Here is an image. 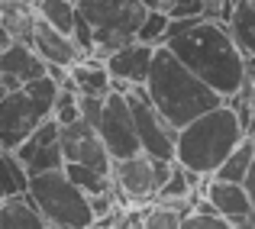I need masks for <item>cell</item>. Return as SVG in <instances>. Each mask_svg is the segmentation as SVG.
Segmentation results:
<instances>
[{
    "label": "cell",
    "mask_w": 255,
    "mask_h": 229,
    "mask_svg": "<svg viewBox=\"0 0 255 229\" xmlns=\"http://www.w3.org/2000/svg\"><path fill=\"white\" fill-rule=\"evenodd\" d=\"M165 45L223 97H233L246 84V55L233 42V32L223 19H171Z\"/></svg>",
    "instance_id": "obj_1"
},
{
    "label": "cell",
    "mask_w": 255,
    "mask_h": 229,
    "mask_svg": "<svg viewBox=\"0 0 255 229\" xmlns=\"http://www.w3.org/2000/svg\"><path fill=\"white\" fill-rule=\"evenodd\" d=\"M145 94L155 104V110L171 126L184 129L191 119L204 116L207 110L223 104V94L213 91L204 78H197L168 45H158L152 58V71L145 78Z\"/></svg>",
    "instance_id": "obj_2"
},
{
    "label": "cell",
    "mask_w": 255,
    "mask_h": 229,
    "mask_svg": "<svg viewBox=\"0 0 255 229\" xmlns=\"http://www.w3.org/2000/svg\"><path fill=\"white\" fill-rule=\"evenodd\" d=\"M246 136L249 132H246L243 119L223 100L220 107H213L204 116L191 119L178 132V152H174V158L184 168H191V171H200V174H210L213 178L217 168L226 161V155L236 149Z\"/></svg>",
    "instance_id": "obj_3"
},
{
    "label": "cell",
    "mask_w": 255,
    "mask_h": 229,
    "mask_svg": "<svg viewBox=\"0 0 255 229\" xmlns=\"http://www.w3.org/2000/svg\"><path fill=\"white\" fill-rule=\"evenodd\" d=\"M29 197L36 200L39 213L55 229H91L97 223L94 207H91V194L81 191L65 174V168L29 174Z\"/></svg>",
    "instance_id": "obj_4"
},
{
    "label": "cell",
    "mask_w": 255,
    "mask_h": 229,
    "mask_svg": "<svg viewBox=\"0 0 255 229\" xmlns=\"http://www.w3.org/2000/svg\"><path fill=\"white\" fill-rule=\"evenodd\" d=\"M75 3L94 26L97 45H94L91 58H100V62H107V55L117 52L120 45L136 42L139 26L149 13L142 0H75Z\"/></svg>",
    "instance_id": "obj_5"
},
{
    "label": "cell",
    "mask_w": 255,
    "mask_h": 229,
    "mask_svg": "<svg viewBox=\"0 0 255 229\" xmlns=\"http://www.w3.org/2000/svg\"><path fill=\"white\" fill-rule=\"evenodd\" d=\"M171 168L174 161L152 158V155L139 152V155H129V158H117L110 174H113V187L120 191V197L126 204H145V200L158 197Z\"/></svg>",
    "instance_id": "obj_6"
},
{
    "label": "cell",
    "mask_w": 255,
    "mask_h": 229,
    "mask_svg": "<svg viewBox=\"0 0 255 229\" xmlns=\"http://www.w3.org/2000/svg\"><path fill=\"white\" fill-rule=\"evenodd\" d=\"M132 107V116H136V129H139V145H142L145 155L152 158H165L174 161V152H178V126H171L162 113L155 110V104L145 94V84H136L129 94H126Z\"/></svg>",
    "instance_id": "obj_7"
},
{
    "label": "cell",
    "mask_w": 255,
    "mask_h": 229,
    "mask_svg": "<svg viewBox=\"0 0 255 229\" xmlns=\"http://www.w3.org/2000/svg\"><path fill=\"white\" fill-rule=\"evenodd\" d=\"M97 132L104 139L107 152L117 158H129V155H139L142 145H139V129H136V116H132V107L126 100V94L110 91L104 97V110H100L97 119Z\"/></svg>",
    "instance_id": "obj_8"
},
{
    "label": "cell",
    "mask_w": 255,
    "mask_h": 229,
    "mask_svg": "<svg viewBox=\"0 0 255 229\" xmlns=\"http://www.w3.org/2000/svg\"><path fill=\"white\" fill-rule=\"evenodd\" d=\"M45 119L42 107L26 94V87L10 91L0 100V149H16L32 129Z\"/></svg>",
    "instance_id": "obj_9"
},
{
    "label": "cell",
    "mask_w": 255,
    "mask_h": 229,
    "mask_svg": "<svg viewBox=\"0 0 255 229\" xmlns=\"http://www.w3.org/2000/svg\"><path fill=\"white\" fill-rule=\"evenodd\" d=\"M58 139H62L65 161H81V165L100 168V171H113V155L107 152L97 126L87 123L84 116H78L75 123H65Z\"/></svg>",
    "instance_id": "obj_10"
},
{
    "label": "cell",
    "mask_w": 255,
    "mask_h": 229,
    "mask_svg": "<svg viewBox=\"0 0 255 229\" xmlns=\"http://www.w3.org/2000/svg\"><path fill=\"white\" fill-rule=\"evenodd\" d=\"M42 75H49V62L29 42H13L10 49L0 52V78L6 91H19L26 81H36Z\"/></svg>",
    "instance_id": "obj_11"
},
{
    "label": "cell",
    "mask_w": 255,
    "mask_h": 229,
    "mask_svg": "<svg viewBox=\"0 0 255 229\" xmlns=\"http://www.w3.org/2000/svg\"><path fill=\"white\" fill-rule=\"evenodd\" d=\"M32 49H36L49 65H65V68H75L78 62L87 58L68 32H58L55 26H49L42 16L36 19V29H32Z\"/></svg>",
    "instance_id": "obj_12"
},
{
    "label": "cell",
    "mask_w": 255,
    "mask_h": 229,
    "mask_svg": "<svg viewBox=\"0 0 255 229\" xmlns=\"http://www.w3.org/2000/svg\"><path fill=\"white\" fill-rule=\"evenodd\" d=\"M155 49L158 45H149V42H129V45H120L117 52L107 55V68H110L113 78H123L129 84H145L152 71V58H155Z\"/></svg>",
    "instance_id": "obj_13"
},
{
    "label": "cell",
    "mask_w": 255,
    "mask_h": 229,
    "mask_svg": "<svg viewBox=\"0 0 255 229\" xmlns=\"http://www.w3.org/2000/svg\"><path fill=\"white\" fill-rule=\"evenodd\" d=\"M204 197H207V204H210L213 210L220 213V217H226L230 223L255 210V204H252L249 191H246V184H236V181H220V178H210V181H207Z\"/></svg>",
    "instance_id": "obj_14"
},
{
    "label": "cell",
    "mask_w": 255,
    "mask_h": 229,
    "mask_svg": "<svg viewBox=\"0 0 255 229\" xmlns=\"http://www.w3.org/2000/svg\"><path fill=\"white\" fill-rule=\"evenodd\" d=\"M0 229H52L49 220L39 213L29 191L0 200Z\"/></svg>",
    "instance_id": "obj_15"
},
{
    "label": "cell",
    "mask_w": 255,
    "mask_h": 229,
    "mask_svg": "<svg viewBox=\"0 0 255 229\" xmlns=\"http://www.w3.org/2000/svg\"><path fill=\"white\" fill-rule=\"evenodd\" d=\"M71 78H75L78 91L87 94V97H107V94H110V84H113V75H110V68H107V62L91 58V55L71 68Z\"/></svg>",
    "instance_id": "obj_16"
},
{
    "label": "cell",
    "mask_w": 255,
    "mask_h": 229,
    "mask_svg": "<svg viewBox=\"0 0 255 229\" xmlns=\"http://www.w3.org/2000/svg\"><path fill=\"white\" fill-rule=\"evenodd\" d=\"M36 6L32 3H16V0H0V23L10 29V36L16 42L32 45V29H36Z\"/></svg>",
    "instance_id": "obj_17"
},
{
    "label": "cell",
    "mask_w": 255,
    "mask_h": 229,
    "mask_svg": "<svg viewBox=\"0 0 255 229\" xmlns=\"http://www.w3.org/2000/svg\"><path fill=\"white\" fill-rule=\"evenodd\" d=\"M226 26H230L233 42L239 45V52L243 55H255V3L252 0H236Z\"/></svg>",
    "instance_id": "obj_18"
},
{
    "label": "cell",
    "mask_w": 255,
    "mask_h": 229,
    "mask_svg": "<svg viewBox=\"0 0 255 229\" xmlns=\"http://www.w3.org/2000/svg\"><path fill=\"white\" fill-rule=\"evenodd\" d=\"M252 158H255V136H246L236 149L226 155V161L217 168V174H213V178L246 184V174H249V168H252Z\"/></svg>",
    "instance_id": "obj_19"
},
{
    "label": "cell",
    "mask_w": 255,
    "mask_h": 229,
    "mask_svg": "<svg viewBox=\"0 0 255 229\" xmlns=\"http://www.w3.org/2000/svg\"><path fill=\"white\" fill-rule=\"evenodd\" d=\"M29 191V171L10 149H0V200Z\"/></svg>",
    "instance_id": "obj_20"
},
{
    "label": "cell",
    "mask_w": 255,
    "mask_h": 229,
    "mask_svg": "<svg viewBox=\"0 0 255 229\" xmlns=\"http://www.w3.org/2000/svg\"><path fill=\"white\" fill-rule=\"evenodd\" d=\"M65 174L75 181L81 191L94 194H107L113 187V174L110 171H100V168H91V165H81V161H65Z\"/></svg>",
    "instance_id": "obj_21"
},
{
    "label": "cell",
    "mask_w": 255,
    "mask_h": 229,
    "mask_svg": "<svg viewBox=\"0 0 255 229\" xmlns=\"http://www.w3.org/2000/svg\"><path fill=\"white\" fill-rule=\"evenodd\" d=\"M36 13L45 19L49 26H55L58 32L75 29V16H78V3L75 0H36Z\"/></svg>",
    "instance_id": "obj_22"
},
{
    "label": "cell",
    "mask_w": 255,
    "mask_h": 229,
    "mask_svg": "<svg viewBox=\"0 0 255 229\" xmlns=\"http://www.w3.org/2000/svg\"><path fill=\"white\" fill-rule=\"evenodd\" d=\"M181 229H233V223L226 217H220V213L207 204V197H204V204L197 200V207L181 220Z\"/></svg>",
    "instance_id": "obj_23"
},
{
    "label": "cell",
    "mask_w": 255,
    "mask_h": 229,
    "mask_svg": "<svg viewBox=\"0 0 255 229\" xmlns=\"http://www.w3.org/2000/svg\"><path fill=\"white\" fill-rule=\"evenodd\" d=\"M168 26H171V13L165 10H149L142 19V26H139V42H149V45H165V39H168Z\"/></svg>",
    "instance_id": "obj_24"
},
{
    "label": "cell",
    "mask_w": 255,
    "mask_h": 229,
    "mask_svg": "<svg viewBox=\"0 0 255 229\" xmlns=\"http://www.w3.org/2000/svg\"><path fill=\"white\" fill-rule=\"evenodd\" d=\"M55 168H65V152H62V139H55V142H45L39 145L36 155L29 158V165H26V171L36 174V171H55Z\"/></svg>",
    "instance_id": "obj_25"
},
{
    "label": "cell",
    "mask_w": 255,
    "mask_h": 229,
    "mask_svg": "<svg viewBox=\"0 0 255 229\" xmlns=\"http://www.w3.org/2000/svg\"><path fill=\"white\" fill-rule=\"evenodd\" d=\"M191 194H194V187H191V178H187V168L174 158V168H171L168 181H165V187L158 191L155 200H187Z\"/></svg>",
    "instance_id": "obj_26"
},
{
    "label": "cell",
    "mask_w": 255,
    "mask_h": 229,
    "mask_svg": "<svg viewBox=\"0 0 255 229\" xmlns=\"http://www.w3.org/2000/svg\"><path fill=\"white\" fill-rule=\"evenodd\" d=\"M52 116L58 119V123H75L78 116H81V91L78 87H62L55 97V107H52Z\"/></svg>",
    "instance_id": "obj_27"
},
{
    "label": "cell",
    "mask_w": 255,
    "mask_h": 229,
    "mask_svg": "<svg viewBox=\"0 0 255 229\" xmlns=\"http://www.w3.org/2000/svg\"><path fill=\"white\" fill-rule=\"evenodd\" d=\"M181 213L168 204H155L152 210L142 213V229H181Z\"/></svg>",
    "instance_id": "obj_28"
},
{
    "label": "cell",
    "mask_w": 255,
    "mask_h": 229,
    "mask_svg": "<svg viewBox=\"0 0 255 229\" xmlns=\"http://www.w3.org/2000/svg\"><path fill=\"white\" fill-rule=\"evenodd\" d=\"M71 39L78 42V49H81L84 55H91L94 45H97V42H94V26L87 23V16H84L81 10H78V16H75V29H71Z\"/></svg>",
    "instance_id": "obj_29"
},
{
    "label": "cell",
    "mask_w": 255,
    "mask_h": 229,
    "mask_svg": "<svg viewBox=\"0 0 255 229\" xmlns=\"http://www.w3.org/2000/svg\"><path fill=\"white\" fill-rule=\"evenodd\" d=\"M171 19H191V16H204V0H174L171 6Z\"/></svg>",
    "instance_id": "obj_30"
},
{
    "label": "cell",
    "mask_w": 255,
    "mask_h": 229,
    "mask_svg": "<svg viewBox=\"0 0 255 229\" xmlns=\"http://www.w3.org/2000/svg\"><path fill=\"white\" fill-rule=\"evenodd\" d=\"M142 3H145V10H165L168 13L174 6V0H142Z\"/></svg>",
    "instance_id": "obj_31"
},
{
    "label": "cell",
    "mask_w": 255,
    "mask_h": 229,
    "mask_svg": "<svg viewBox=\"0 0 255 229\" xmlns=\"http://www.w3.org/2000/svg\"><path fill=\"white\" fill-rule=\"evenodd\" d=\"M246 191H249V197H252V204H255V158H252L249 174H246Z\"/></svg>",
    "instance_id": "obj_32"
},
{
    "label": "cell",
    "mask_w": 255,
    "mask_h": 229,
    "mask_svg": "<svg viewBox=\"0 0 255 229\" xmlns=\"http://www.w3.org/2000/svg\"><path fill=\"white\" fill-rule=\"evenodd\" d=\"M13 42H16V39H13V36H10V29H6V26L0 23V52H3V49H10Z\"/></svg>",
    "instance_id": "obj_33"
},
{
    "label": "cell",
    "mask_w": 255,
    "mask_h": 229,
    "mask_svg": "<svg viewBox=\"0 0 255 229\" xmlns=\"http://www.w3.org/2000/svg\"><path fill=\"white\" fill-rule=\"evenodd\" d=\"M246 81H255V55H246Z\"/></svg>",
    "instance_id": "obj_34"
},
{
    "label": "cell",
    "mask_w": 255,
    "mask_h": 229,
    "mask_svg": "<svg viewBox=\"0 0 255 229\" xmlns=\"http://www.w3.org/2000/svg\"><path fill=\"white\" fill-rule=\"evenodd\" d=\"M6 94H10V91H6V84H3V78H0V100H3V97H6Z\"/></svg>",
    "instance_id": "obj_35"
},
{
    "label": "cell",
    "mask_w": 255,
    "mask_h": 229,
    "mask_svg": "<svg viewBox=\"0 0 255 229\" xmlns=\"http://www.w3.org/2000/svg\"><path fill=\"white\" fill-rule=\"evenodd\" d=\"M252 113H255V81H252Z\"/></svg>",
    "instance_id": "obj_36"
},
{
    "label": "cell",
    "mask_w": 255,
    "mask_h": 229,
    "mask_svg": "<svg viewBox=\"0 0 255 229\" xmlns=\"http://www.w3.org/2000/svg\"><path fill=\"white\" fill-rule=\"evenodd\" d=\"M16 3H32V6H36V0H16Z\"/></svg>",
    "instance_id": "obj_37"
},
{
    "label": "cell",
    "mask_w": 255,
    "mask_h": 229,
    "mask_svg": "<svg viewBox=\"0 0 255 229\" xmlns=\"http://www.w3.org/2000/svg\"><path fill=\"white\" fill-rule=\"evenodd\" d=\"M123 229H142V226H139V223H136V226H123Z\"/></svg>",
    "instance_id": "obj_38"
},
{
    "label": "cell",
    "mask_w": 255,
    "mask_h": 229,
    "mask_svg": "<svg viewBox=\"0 0 255 229\" xmlns=\"http://www.w3.org/2000/svg\"><path fill=\"white\" fill-rule=\"evenodd\" d=\"M252 136H255V132H252Z\"/></svg>",
    "instance_id": "obj_39"
}]
</instances>
